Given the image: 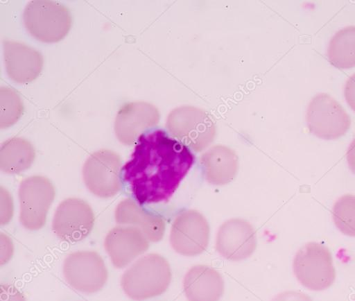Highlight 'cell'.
Wrapping results in <instances>:
<instances>
[{
	"label": "cell",
	"instance_id": "obj_6",
	"mask_svg": "<svg viewBox=\"0 0 355 301\" xmlns=\"http://www.w3.org/2000/svg\"><path fill=\"white\" fill-rule=\"evenodd\" d=\"M309 130L324 139H335L349 129L351 119L343 106L332 96L320 93L309 102L306 114Z\"/></svg>",
	"mask_w": 355,
	"mask_h": 301
},
{
	"label": "cell",
	"instance_id": "obj_2",
	"mask_svg": "<svg viewBox=\"0 0 355 301\" xmlns=\"http://www.w3.org/2000/svg\"><path fill=\"white\" fill-rule=\"evenodd\" d=\"M171 276L168 261L159 254L150 253L140 257L123 273L121 286L130 298L141 301L164 293Z\"/></svg>",
	"mask_w": 355,
	"mask_h": 301
},
{
	"label": "cell",
	"instance_id": "obj_25",
	"mask_svg": "<svg viewBox=\"0 0 355 301\" xmlns=\"http://www.w3.org/2000/svg\"><path fill=\"white\" fill-rule=\"evenodd\" d=\"M344 93L347 103L355 112V74L347 80Z\"/></svg>",
	"mask_w": 355,
	"mask_h": 301
},
{
	"label": "cell",
	"instance_id": "obj_13",
	"mask_svg": "<svg viewBox=\"0 0 355 301\" xmlns=\"http://www.w3.org/2000/svg\"><path fill=\"white\" fill-rule=\"evenodd\" d=\"M157 109L146 102H131L119 110L114 121V132L119 141L125 145L137 141L143 132L157 124Z\"/></svg>",
	"mask_w": 355,
	"mask_h": 301
},
{
	"label": "cell",
	"instance_id": "obj_24",
	"mask_svg": "<svg viewBox=\"0 0 355 301\" xmlns=\"http://www.w3.org/2000/svg\"><path fill=\"white\" fill-rule=\"evenodd\" d=\"M271 301H312V300L302 292L287 291L277 294Z\"/></svg>",
	"mask_w": 355,
	"mask_h": 301
},
{
	"label": "cell",
	"instance_id": "obj_10",
	"mask_svg": "<svg viewBox=\"0 0 355 301\" xmlns=\"http://www.w3.org/2000/svg\"><path fill=\"white\" fill-rule=\"evenodd\" d=\"M209 232V223L200 212L195 209L184 211L172 224L170 243L182 255L196 256L207 249Z\"/></svg>",
	"mask_w": 355,
	"mask_h": 301
},
{
	"label": "cell",
	"instance_id": "obj_20",
	"mask_svg": "<svg viewBox=\"0 0 355 301\" xmlns=\"http://www.w3.org/2000/svg\"><path fill=\"white\" fill-rule=\"evenodd\" d=\"M327 56L336 68L355 67V26L345 27L334 34L329 44Z\"/></svg>",
	"mask_w": 355,
	"mask_h": 301
},
{
	"label": "cell",
	"instance_id": "obj_19",
	"mask_svg": "<svg viewBox=\"0 0 355 301\" xmlns=\"http://www.w3.org/2000/svg\"><path fill=\"white\" fill-rule=\"evenodd\" d=\"M35 155V149L28 140L12 137L1 144L0 168L7 173H19L31 166Z\"/></svg>",
	"mask_w": 355,
	"mask_h": 301
},
{
	"label": "cell",
	"instance_id": "obj_18",
	"mask_svg": "<svg viewBox=\"0 0 355 301\" xmlns=\"http://www.w3.org/2000/svg\"><path fill=\"white\" fill-rule=\"evenodd\" d=\"M200 163L205 179L214 185H224L232 182L239 169L236 153L221 145L214 146L204 153Z\"/></svg>",
	"mask_w": 355,
	"mask_h": 301
},
{
	"label": "cell",
	"instance_id": "obj_7",
	"mask_svg": "<svg viewBox=\"0 0 355 301\" xmlns=\"http://www.w3.org/2000/svg\"><path fill=\"white\" fill-rule=\"evenodd\" d=\"M55 188L46 177L34 175L19 184V221L30 230L42 228L46 223L49 209L55 198Z\"/></svg>",
	"mask_w": 355,
	"mask_h": 301
},
{
	"label": "cell",
	"instance_id": "obj_15",
	"mask_svg": "<svg viewBox=\"0 0 355 301\" xmlns=\"http://www.w3.org/2000/svg\"><path fill=\"white\" fill-rule=\"evenodd\" d=\"M3 48L6 71L12 80L25 84L39 76L43 67V58L39 51L12 40H4Z\"/></svg>",
	"mask_w": 355,
	"mask_h": 301
},
{
	"label": "cell",
	"instance_id": "obj_26",
	"mask_svg": "<svg viewBox=\"0 0 355 301\" xmlns=\"http://www.w3.org/2000/svg\"><path fill=\"white\" fill-rule=\"evenodd\" d=\"M346 158L350 170L355 173V139L348 147Z\"/></svg>",
	"mask_w": 355,
	"mask_h": 301
},
{
	"label": "cell",
	"instance_id": "obj_8",
	"mask_svg": "<svg viewBox=\"0 0 355 301\" xmlns=\"http://www.w3.org/2000/svg\"><path fill=\"white\" fill-rule=\"evenodd\" d=\"M62 273L66 282L74 289L94 293L105 284L108 273L102 257L94 251H77L64 259Z\"/></svg>",
	"mask_w": 355,
	"mask_h": 301
},
{
	"label": "cell",
	"instance_id": "obj_17",
	"mask_svg": "<svg viewBox=\"0 0 355 301\" xmlns=\"http://www.w3.org/2000/svg\"><path fill=\"white\" fill-rule=\"evenodd\" d=\"M114 217L118 224L139 228L149 241L157 242L164 237L165 221L162 217L145 212L132 199H124L118 204Z\"/></svg>",
	"mask_w": 355,
	"mask_h": 301
},
{
	"label": "cell",
	"instance_id": "obj_21",
	"mask_svg": "<svg viewBox=\"0 0 355 301\" xmlns=\"http://www.w3.org/2000/svg\"><path fill=\"white\" fill-rule=\"evenodd\" d=\"M331 213L336 227L345 235L355 237V196L345 194L340 197Z\"/></svg>",
	"mask_w": 355,
	"mask_h": 301
},
{
	"label": "cell",
	"instance_id": "obj_1",
	"mask_svg": "<svg viewBox=\"0 0 355 301\" xmlns=\"http://www.w3.org/2000/svg\"><path fill=\"white\" fill-rule=\"evenodd\" d=\"M193 162L187 146L157 129L139 137L123 178L140 205L167 202Z\"/></svg>",
	"mask_w": 355,
	"mask_h": 301
},
{
	"label": "cell",
	"instance_id": "obj_16",
	"mask_svg": "<svg viewBox=\"0 0 355 301\" xmlns=\"http://www.w3.org/2000/svg\"><path fill=\"white\" fill-rule=\"evenodd\" d=\"M183 289L188 301H219L224 293V281L214 268L195 265L184 277Z\"/></svg>",
	"mask_w": 355,
	"mask_h": 301
},
{
	"label": "cell",
	"instance_id": "obj_12",
	"mask_svg": "<svg viewBox=\"0 0 355 301\" xmlns=\"http://www.w3.org/2000/svg\"><path fill=\"white\" fill-rule=\"evenodd\" d=\"M257 234L246 220L231 218L219 227L216 239V250L225 259L238 261L252 255L257 248Z\"/></svg>",
	"mask_w": 355,
	"mask_h": 301
},
{
	"label": "cell",
	"instance_id": "obj_22",
	"mask_svg": "<svg viewBox=\"0 0 355 301\" xmlns=\"http://www.w3.org/2000/svg\"><path fill=\"white\" fill-rule=\"evenodd\" d=\"M0 128L13 125L23 113L24 105L18 94L12 88L0 89Z\"/></svg>",
	"mask_w": 355,
	"mask_h": 301
},
{
	"label": "cell",
	"instance_id": "obj_14",
	"mask_svg": "<svg viewBox=\"0 0 355 301\" xmlns=\"http://www.w3.org/2000/svg\"><path fill=\"white\" fill-rule=\"evenodd\" d=\"M148 241L137 227L116 226L107 234L104 247L114 266L122 268L148 249Z\"/></svg>",
	"mask_w": 355,
	"mask_h": 301
},
{
	"label": "cell",
	"instance_id": "obj_23",
	"mask_svg": "<svg viewBox=\"0 0 355 301\" xmlns=\"http://www.w3.org/2000/svg\"><path fill=\"white\" fill-rule=\"evenodd\" d=\"M0 289V301H26L24 295L11 284H1Z\"/></svg>",
	"mask_w": 355,
	"mask_h": 301
},
{
	"label": "cell",
	"instance_id": "obj_4",
	"mask_svg": "<svg viewBox=\"0 0 355 301\" xmlns=\"http://www.w3.org/2000/svg\"><path fill=\"white\" fill-rule=\"evenodd\" d=\"M166 126L173 137L196 152L207 148L216 135L212 117L206 111L192 106H183L172 110Z\"/></svg>",
	"mask_w": 355,
	"mask_h": 301
},
{
	"label": "cell",
	"instance_id": "obj_11",
	"mask_svg": "<svg viewBox=\"0 0 355 301\" xmlns=\"http://www.w3.org/2000/svg\"><path fill=\"white\" fill-rule=\"evenodd\" d=\"M94 220L93 210L87 202L77 198H69L58 206L52 229L61 240L77 242L88 236Z\"/></svg>",
	"mask_w": 355,
	"mask_h": 301
},
{
	"label": "cell",
	"instance_id": "obj_3",
	"mask_svg": "<svg viewBox=\"0 0 355 301\" xmlns=\"http://www.w3.org/2000/svg\"><path fill=\"white\" fill-rule=\"evenodd\" d=\"M23 20L26 28L35 39L57 42L69 33L72 18L63 4L47 0H34L26 6Z\"/></svg>",
	"mask_w": 355,
	"mask_h": 301
},
{
	"label": "cell",
	"instance_id": "obj_5",
	"mask_svg": "<svg viewBox=\"0 0 355 301\" xmlns=\"http://www.w3.org/2000/svg\"><path fill=\"white\" fill-rule=\"evenodd\" d=\"M293 269L299 282L312 291L328 289L336 278L330 250L317 242L307 243L300 248L293 259Z\"/></svg>",
	"mask_w": 355,
	"mask_h": 301
},
{
	"label": "cell",
	"instance_id": "obj_9",
	"mask_svg": "<svg viewBox=\"0 0 355 301\" xmlns=\"http://www.w3.org/2000/svg\"><path fill=\"white\" fill-rule=\"evenodd\" d=\"M121 158L116 153L101 149L93 153L83 168L84 182L87 189L101 198H110L121 190L119 173Z\"/></svg>",
	"mask_w": 355,
	"mask_h": 301
}]
</instances>
